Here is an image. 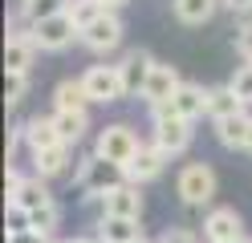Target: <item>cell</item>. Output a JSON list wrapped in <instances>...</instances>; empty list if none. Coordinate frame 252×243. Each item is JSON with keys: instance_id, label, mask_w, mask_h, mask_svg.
I'll return each mask as SVG.
<instances>
[{"instance_id": "25", "label": "cell", "mask_w": 252, "mask_h": 243, "mask_svg": "<svg viewBox=\"0 0 252 243\" xmlns=\"http://www.w3.org/2000/svg\"><path fill=\"white\" fill-rule=\"evenodd\" d=\"M102 12H106V8L98 4V0H73V4H69V16H73V25H77V28H90Z\"/></svg>"}, {"instance_id": "32", "label": "cell", "mask_w": 252, "mask_h": 243, "mask_svg": "<svg viewBox=\"0 0 252 243\" xmlns=\"http://www.w3.org/2000/svg\"><path fill=\"white\" fill-rule=\"evenodd\" d=\"M25 178H29V174H21V170H17V166L8 162V174H4V194H8V199H12V194L21 190V183H25Z\"/></svg>"}, {"instance_id": "36", "label": "cell", "mask_w": 252, "mask_h": 243, "mask_svg": "<svg viewBox=\"0 0 252 243\" xmlns=\"http://www.w3.org/2000/svg\"><path fill=\"white\" fill-rule=\"evenodd\" d=\"M57 243H94V239H86V235H73V239H57Z\"/></svg>"}, {"instance_id": "41", "label": "cell", "mask_w": 252, "mask_h": 243, "mask_svg": "<svg viewBox=\"0 0 252 243\" xmlns=\"http://www.w3.org/2000/svg\"><path fill=\"white\" fill-rule=\"evenodd\" d=\"M248 243H252V239H248Z\"/></svg>"}, {"instance_id": "20", "label": "cell", "mask_w": 252, "mask_h": 243, "mask_svg": "<svg viewBox=\"0 0 252 243\" xmlns=\"http://www.w3.org/2000/svg\"><path fill=\"white\" fill-rule=\"evenodd\" d=\"M33 57H37L33 37H8V45H4V73H29Z\"/></svg>"}, {"instance_id": "30", "label": "cell", "mask_w": 252, "mask_h": 243, "mask_svg": "<svg viewBox=\"0 0 252 243\" xmlns=\"http://www.w3.org/2000/svg\"><path fill=\"white\" fill-rule=\"evenodd\" d=\"M236 53L244 57V65H252V25H244L236 32Z\"/></svg>"}, {"instance_id": "3", "label": "cell", "mask_w": 252, "mask_h": 243, "mask_svg": "<svg viewBox=\"0 0 252 243\" xmlns=\"http://www.w3.org/2000/svg\"><path fill=\"white\" fill-rule=\"evenodd\" d=\"M138 134L126 122H110V126H102L98 130V138H94V154L98 158H106V162H118V166H126V162L134 158V150H138Z\"/></svg>"}, {"instance_id": "15", "label": "cell", "mask_w": 252, "mask_h": 243, "mask_svg": "<svg viewBox=\"0 0 252 243\" xmlns=\"http://www.w3.org/2000/svg\"><path fill=\"white\" fill-rule=\"evenodd\" d=\"M171 102H175V113H179V118L195 122V118H203V113H208V89L195 85V81H183L179 93L171 97Z\"/></svg>"}, {"instance_id": "40", "label": "cell", "mask_w": 252, "mask_h": 243, "mask_svg": "<svg viewBox=\"0 0 252 243\" xmlns=\"http://www.w3.org/2000/svg\"><path fill=\"white\" fill-rule=\"evenodd\" d=\"M134 243H151V239H134Z\"/></svg>"}, {"instance_id": "21", "label": "cell", "mask_w": 252, "mask_h": 243, "mask_svg": "<svg viewBox=\"0 0 252 243\" xmlns=\"http://www.w3.org/2000/svg\"><path fill=\"white\" fill-rule=\"evenodd\" d=\"M98 235L106 243H134V239H143L138 219H114V215H102L98 219Z\"/></svg>"}, {"instance_id": "11", "label": "cell", "mask_w": 252, "mask_h": 243, "mask_svg": "<svg viewBox=\"0 0 252 243\" xmlns=\"http://www.w3.org/2000/svg\"><path fill=\"white\" fill-rule=\"evenodd\" d=\"M155 146H159L167 158L183 154L187 146H191V122H187V118H163V122H155Z\"/></svg>"}, {"instance_id": "17", "label": "cell", "mask_w": 252, "mask_h": 243, "mask_svg": "<svg viewBox=\"0 0 252 243\" xmlns=\"http://www.w3.org/2000/svg\"><path fill=\"white\" fill-rule=\"evenodd\" d=\"M12 207H21V211H41V207H49L53 203V194H49V187H45V178L41 174H29L25 183H21V190L8 199Z\"/></svg>"}, {"instance_id": "38", "label": "cell", "mask_w": 252, "mask_h": 243, "mask_svg": "<svg viewBox=\"0 0 252 243\" xmlns=\"http://www.w3.org/2000/svg\"><path fill=\"white\" fill-rule=\"evenodd\" d=\"M94 243H106V239H102V235H94Z\"/></svg>"}, {"instance_id": "7", "label": "cell", "mask_w": 252, "mask_h": 243, "mask_svg": "<svg viewBox=\"0 0 252 243\" xmlns=\"http://www.w3.org/2000/svg\"><path fill=\"white\" fill-rule=\"evenodd\" d=\"M167 162H171V158H167L155 142H151V146H138V150H134V158L122 166V170H126V183H134V187L155 183V178L163 174V166H167Z\"/></svg>"}, {"instance_id": "2", "label": "cell", "mask_w": 252, "mask_h": 243, "mask_svg": "<svg viewBox=\"0 0 252 243\" xmlns=\"http://www.w3.org/2000/svg\"><path fill=\"white\" fill-rule=\"evenodd\" d=\"M175 194L183 199V207H208L216 199V170L208 162H187L175 178Z\"/></svg>"}, {"instance_id": "10", "label": "cell", "mask_w": 252, "mask_h": 243, "mask_svg": "<svg viewBox=\"0 0 252 243\" xmlns=\"http://www.w3.org/2000/svg\"><path fill=\"white\" fill-rule=\"evenodd\" d=\"M98 207H102V215H114V219H138L143 215V187L122 183L118 190H110L106 199H98Z\"/></svg>"}, {"instance_id": "1", "label": "cell", "mask_w": 252, "mask_h": 243, "mask_svg": "<svg viewBox=\"0 0 252 243\" xmlns=\"http://www.w3.org/2000/svg\"><path fill=\"white\" fill-rule=\"evenodd\" d=\"M73 183H77V190H82L90 203H98V199H106L110 190H118V187L126 183V170L118 166V162H106V158H98V154H90V158L77 162Z\"/></svg>"}, {"instance_id": "4", "label": "cell", "mask_w": 252, "mask_h": 243, "mask_svg": "<svg viewBox=\"0 0 252 243\" xmlns=\"http://www.w3.org/2000/svg\"><path fill=\"white\" fill-rule=\"evenodd\" d=\"M82 85H86L94 106H110V102H122V97H126L118 65H90V69L82 73Z\"/></svg>"}, {"instance_id": "31", "label": "cell", "mask_w": 252, "mask_h": 243, "mask_svg": "<svg viewBox=\"0 0 252 243\" xmlns=\"http://www.w3.org/2000/svg\"><path fill=\"white\" fill-rule=\"evenodd\" d=\"M159 243H199V239H195L191 231H187V227H167Z\"/></svg>"}, {"instance_id": "5", "label": "cell", "mask_w": 252, "mask_h": 243, "mask_svg": "<svg viewBox=\"0 0 252 243\" xmlns=\"http://www.w3.org/2000/svg\"><path fill=\"white\" fill-rule=\"evenodd\" d=\"M73 37H82V28L73 25L69 12H57V16H49V21L33 25V45L41 49V53H61V49L73 45Z\"/></svg>"}, {"instance_id": "13", "label": "cell", "mask_w": 252, "mask_h": 243, "mask_svg": "<svg viewBox=\"0 0 252 243\" xmlns=\"http://www.w3.org/2000/svg\"><path fill=\"white\" fill-rule=\"evenodd\" d=\"M248 134H252V113L248 109L244 113H232V118H224V122H216V138H220L224 150H244Z\"/></svg>"}, {"instance_id": "18", "label": "cell", "mask_w": 252, "mask_h": 243, "mask_svg": "<svg viewBox=\"0 0 252 243\" xmlns=\"http://www.w3.org/2000/svg\"><path fill=\"white\" fill-rule=\"evenodd\" d=\"M25 142H29V150H33V154H41V150H53V146H61L57 122H53V118H29V122H25Z\"/></svg>"}, {"instance_id": "22", "label": "cell", "mask_w": 252, "mask_h": 243, "mask_svg": "<svg viewBox=\"0 0 252 243\" xmlns=\"http://www.w3.org/2000/svg\"><path fill=\"white\" fill-rule=\"evenodd\" d=\"M53 122H57V134L65 146H77L82 134L90 130V113H65V109H53Z\"/></svg>"}, {"instance_id": "26", "label": "cell", "mask_w": 252, "mask_h": 243, "mask_svg": "<svg viewBox=\"0 0 252 243\" xmlns=\"http://www.w3.org/2000/svg\"><path fill=\"white\" fill-rule=\"evenodd\" d=\"M29 219H33V231L37 235H53L57 223H61V211H57V203H49V207H41V211H29Z\"/></svg>"}, {"instance_id": "16", "label": "cell", "mask_w": 252, "mask_h": 243, "mask_svg": "<svg viewBox=\"0 0 252 243\" xmlns=\"http://www.w3.org/2000/svg\"><path fill=\"white\" fill-rule=\"evenodd\" d=\"M69 162H73V146H53V150H41V154H33V174H41L45 183L49 178H57V174H65L69 170Z\"/></svg>"}, {"instance_id": "28", "label": "cell", "mask_w": 252, "mask_h": 243, "mask_svg": "<svg viewBox=\"0 0 252 243\" xmlns=\"http://www.w3.org/2000/svg\"><path fill=\"white\" fill-rule=\"evenodd\" d=\"M228 85H232V93L240 97L244 106H252V65H240V69L228 77Z\"/></svg>"}, {"instance_id": "34", "label": "cell", "mask_w": 252, "mask_h": 243, "mask_svg": "<svg viewBox=\"0 0 252 243\" xmlns=\"http://www.w3.org/2000/svg\"><path fill=\"white\" fill-rule=\"evenodd\" d=\"M232 12H252V0H224Z\"/></svg>"}, {"instance_id": "24", "label": "cell", "mask_w": 252, "mask_h": 243, "mask_svg": "<svg viewBox=\"0 0 252 243\" xmlns=\"http://www.w3.org/2000/svg\"><path fill=\"white\" fill-rule=\"evenodd\" d=\"M69 4L73 0H21V16L33 21V25H41V21H49V16H57V12H69Z\"/></svg>"}, {"instance_id": "6", "label": "cell", "mask_w": 252, "mask_h": 243, "mask_svg": "<svg viewBox=\"0 0 252 243\" xmlns=\"http://www.w3.org/2000/svg\"><path fill=\"white\" fill-rule=\"evenodd\" d=\"M203 239L208 243H232V239H244V219L236 207H212L203 215Z\"/></svg>"}, {"instance_id": "29", "label": "cell", "mask_w": 252, "mask_h": 243, "mask_svg": "<svg viewBox=\"0 0 252 243\" xmlns=\"http://www.w3.org/2000/svg\"><path fill=\"white\" fill-rule=\"evenodd\" d=\"M8 235H25V231H33V219H29V211H21V207H12L8 203Z\"/></svg>"}, {"instance_id": "12", "label": "cell", "mask_w": 252, "mask_h": 243, "mask_svg": "<svg viewBox=\"0 0 252 243\" xmlns=\"http://www.w3.org/2000/svg\"><path fill=\"white\" fill-rule=\"evenodd\" d=\"M179 85H183V77H179L175 65H155V73L147 81L143 97H147V106H159V102H171V97L179 93Z\"/></svg>"}, {"instance_id": "19", "label": "cell", "mask_w": 252, "mask_h": 243, "mask_svg": "<svg viewBox=\"0 0 252 243\" xmlns=\"http://www.w3.org/2000/svg\"><path fill=\"white\" fill-rule=\"evenodd\" d=\"M244 109H248V106L232 93V85H212V89H208V118H212V122H224V118L244 113Z\"/></svg>"}, {"instance_id": "33", "label": "cell", "mask_w": 252, "mask_h": 243, "mask_svg": "<svg viewBox=\"0 0 252 243\" xmlns=\"http://www.w3.org/2000/svg\"><path fill=\"white\" fill-rule=\"evenodd\" d=\"M8 243H49V235H37V231H25V235H8Z\"/></svg>"}, {"instance_id": "37", "label": "cell", "mask_w": 252, "mask_h": 243, "mask_svg": "<svg viewBox=\"0 0 252 243\" xmlns=\"http://www.w3.org/2000/svg\"><path fill=\"white\" fill-rule=\"evenodd\" d=\"M244 150H248V154H252V134H248V146H244Z\"/></svg>"}, {"instance_id": "9", "label": "cell", "mask_w": 252, "mask_h": 243, "mask_svg": "<svg viewBox=\"0 0 252 243\" xmlns=\"http://www.w3.org/2000/svg\"><path fill=\"white\" fill-rule=\"evenodd\" d=\"M155 61L151 53H143V49H134V53H126L122 61H118V69H122V89H126V97H143V89H147V81H151V73H155Z\"/></svg>"}, {"instance_id": "23", "label": "cell", "mask_w": 252, "mask_h": 243, "mask_svg": "<svg viewBox=\"0 0 252 243\" xmlns=\"http://www.w3.org/2000/svg\"><path fill=\"white\" fill-rule=\"evenodd\" d=\"M220 4H224V0H175V16L183 25H203V21L216 16Z\"/></svg>"}, {"instance_id": "39", "label": "cell", "mask_w": 252, "mask_h": 243, "mask_svg": "<svg viewBox=\"0 0 252 243\" xmlns=\"http://www.w3.org/2000/svg\"><path fill=\"white\" fill-rule=\"evenodd\" d=\"M232 243H248V239H232Z\"/></svg>"}, {"instance_id": "27", "label": "cell", "mask_w": 252, "mask_h": 243, "mask_svg": "<svg viewBox=\"0 0 252 243\" xmlns=\"http://www.w3.org/2000/svg\"><path fill=\"white\" fill-rule=\"evenodd\" d=\"M25 93H29V73H4V102L21 106Z\"/></svg>"}, {"instance_id": "14", "label": "cell", "mask_w": 252, "mask_h": 243, "mask_svg": "<svg viewBox=\"0 0 252 243\" xmlns=\"http://www.w3.org/2000/svg\"><path fill=\"white\" fill-rule=\"evenodd\" d=\"M94 102H90V93L82 85V77H65V81H57V89H53V109H65V113H86Z\"/></svg>"}, {"instance_id": "35", "label": "cell", "mask_w": 252, "mask_h": 243, "mask_svg": "<svg viewBox=\"0 0 252 243\" xmlns=\"http://www.w3.org/2000/svg\"><path fill=\"white\" fill-rule=\"evenodd\" d=\"M98 4H102V8H106V12H118V8H122V4H126V0H98Z\"/></svg>"}, {"instance_id": "8", "label": "cell", "mask_w": 252, "mask_h": 243, "mask_svg": "<svg viewBox=\"0 0 252 243\" xmlns=\"http://www.w3.org/2000/svg\"><path fill=\"white\" fill-rule=\"evenodd\" d=\"M77 41H82L90 53H110V49H118L122 45V21H118V12H102L90 28H82Z\"/></svg>"}]
</instances>
